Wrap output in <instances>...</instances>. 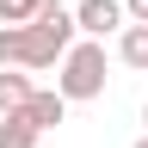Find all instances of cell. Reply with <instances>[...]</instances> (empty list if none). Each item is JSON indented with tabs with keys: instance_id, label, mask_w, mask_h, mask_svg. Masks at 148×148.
<instances>
[{
	"instance_id": "6da1fadb",
	"label": "cell",
	"mask_w": 148,
	"mask_h": 148,
	"mask_svg": "<svg viewBox=\"0 0 148 148\" xmlns=\"http://www.w3.org/2000/svg\"><path fill=\"white\" fill-rule=\"evenodd\" d=\"M74 43H80V18L56 6L37 25H0V68H62Z\"/></svg>"
},
{
	"instance_id": "7a4b0ae2",
	"label": "cell",
	"mask_w": 148,
	"mask_h": 148,
	"mask_svg": "<svg viewBox=\"0 0 148 148\" xmlns=\"http://www.w3.org/2000/svg\"><path fill=\"white\" fill-rule=\"evenodd\" d=\"M56 92H62L68 105H74V99H99V92H105V43H99V37H80V43L62 56Z\"/></svg>"
},
{
	"instance_id": "3957f363",
	"label": "cell",
	"mask_w": 148,
	"mask_h": 148,
	"mask_svg": "<svg viewBox=\"0 0 148 148\" xmlns=\"http://www.w3.org/2000/svg\"><path fill=\"white\" fill-rule=\"evenodd\" d=\"M74 18H80V37H105V31H123L130 6H123V0H80Z\"/></svg>"
},
{
	"instance_id": "277c9868",
	"label": "cell",
	"mask_w": 148,
	"mask_h": 148,
	"mask_svg": "<svg viewBox=\"0 0 148 148\" xmlns=\"http://www.w3.org/2000/svg\"><path fill=\"white\" fill-rule=\"evenodd\" d=\"M31 80H25V74H12V68H0V117H12V111H25L31 105Z\"/></svg>"
},
{
	"instance_id": "5b68a950",
	"label": "cell",
	"mask_w": 148,
	"mask_h": 148,
	"mask_svg": "<svg viewBox=\"0 0 148 148\" xmlns=\"http://www.w3.org/2000/svg\"><path fill=\"white\" fill-rule=\"evenodd\" d=\"M25 117H31L37 130H56V123L68 117V99H62V92H31V105H25Z\"/></svg>"
},
{
	"instance_id": "8992f818",
	"label": "cell",
	"mask_w": 148,
	"mask_h": 148,
	"mask_svg": "<svg viewBox=\"0 0 148 148\" xmlns=\"http://www.w3.org/2000/svg\"><path fill=\"white\" fill-rule=\"evenodd\" d=\"M117 62L123 68H148V25H123L117 31Z\"/></svg>"
},
{
	"instance_id": "52a82bcc",
	"label": "cell",
	"mask_w": 148,
	"mask_h": 148,
	"mask_svg": "<svg viewBox=\"0 0 148 148\" xmlns=\"http://www.w3.org/2000/svg\"><path fill=\"white\" fill-rule=\"evenodd\" d=\"M37 136H43V130H37L25 111H12V117H0V148H37Z\"/></svg>"
},
{
	"instance_id": "ba28073f",
	"label": "cell",
	"mask_w": 148,
	"mask_h": 148,
	"mask_svg": "<svg viewBox=\"0 0 148 148\" xmlns=\"http://www.w3.org/2000/svg\"><path fill=\"white\" fill-rule=\"evenodd\" d=\"M49 6L43 0H0V25H37Z\"/></svg>"
},
{
	"instance_id": "9c48e42d",
	"label": "cell",
	"mask_w": 148,
	"mask_h": 148,
	"mask_svg": "<svg viewBox=\"0 0 148 148\" xmlns=\"http://www.w3.org/2000/svg\"><path fill=\"white\" fill-rule=\"evenodd\" d=\"M130 6V25H148V0H123Z\"/></svg>"
},
{
	"instance_id": "30bf717a",
	"label": "cell",
	"mask_w": 148,
	"mask_h": 148,
	"mask_svg": "<svg viewBox=\"0 0 148 148\" xmlns=\"http://www.w3.org/2000/svg\"><path fill=\"white\" fill-rule=\"evenodd\" d=\"M43 6H49V12H56V6H62V0H43Z\"/></svg>"
},
{
	"instance_id": "8fae6325",
	"label": "cell",
	"mask_w": 148,
	"mask_h": 148,
	"mask_svg": "<svg viewBox=\"0 0 148 148\" xmlns=\"http://www.w3.org/2000/svg\"><path fill=\"white\" fill-rule=\"evenodd\" d=\"M136 148H148V136H142V142H136Z\"/></svg>"
},
{
	"instance_id": "7c38bea8",
	"label": "cell",
	"mask_w": 148,
	"mask_h": 148,
	"mask_svg": "<svg viewBox=\"0 0 148 148\" xmlns=\"http://www.w3.org/2000/svg\"><path fill=\"white\" fill-rule=\"evenodd\" d=\"M142 117H148V105H142Z\"/></svg>"
}]
</instances>
